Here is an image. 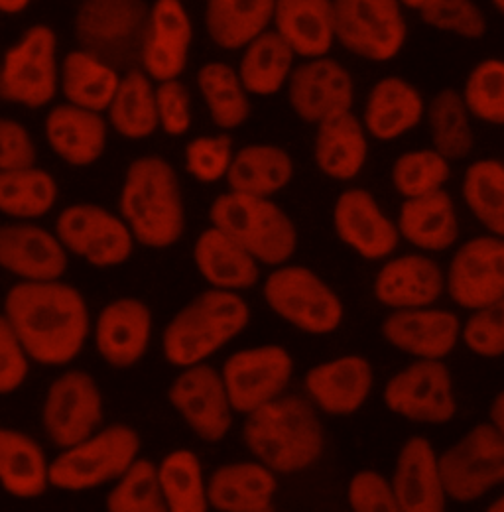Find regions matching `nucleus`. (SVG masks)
Instances as JSON below:
<instances>
[{"mask_svg": "<svg viewBox=\"0 0 504 512\" xmlns=\"http://www.w3.org/2000/svg\"><path fill=\"white\" fill-rule=\"evenodd\" d=\"M4 318L32 363L67 367L91 335V314L83 294L63 282H16L4 296Z\"/></svg>", "mask_w": 504, "mask_h": 512, "instance_id": "1", "label": "nucleus"}, {"mask_svg": "<svg viewBox=\"0 0 504 512\" xmlns=\"http://www.w3.org/2000/svg\"><path fill=\"white\" fill-rule=\"evenodd\" d=\"M119 215L138 245L154 251L174 247L186 233V205L174 166L156 154L132 160Z\"/></svg>", "mask_w": 504, "mask_h": 512, "instance_id": "2", "label": "nucleus"}, {"mask_svg": "<svg viewBox=\"0 0 504 512\" xmlns=\"http://www.w3.org/2000/svg\"><path fill=\"white\" fill-rule=\"evenodd\" d=\"M243 442L274 473H300L319 461L325 438L315 406L302 396H280L251 412Z\"/></svg>", "mask_w": 504, "mask_h": 512, "instance_id": "3", "label": "nucleus"}, {"mask_svg": "<svg viewBox=\"0 0 504 512\" xmlns=\"http://www.w3.org/2000/svg\"><path fill=\"white\" fill-rule=\"evenodd\" d=\"M249 321L251 308L241 294L209 288L189 300L164 327V359L178 369L205 363L239 337Z\"/></svg>", "mask_w": 504, "mask_h": 512, "instance_id": "4", "label": "nucleus"}, {"mask_svg": "<svg viewBox=\"0 0 504 512\" xmlns=\"http://www.w3.org/2000/svg\"><path fill=\"white\" fill-rule=\"evenodd\" d=\"M211 227L219 229L266 266H282L298 249L292 217L272 201L249 193H221L209 207Z\"/></svg>", "mask_w": 504, "mask_h": 512, "instance_id": "5", "label": "nucleus"}, {"mask_svg": "<svg viewBox=\"0 0 504 512\" xmlns=\"http://www.w3.org/2000/svg\"><path fill=\"white\" fill-rule=\"evenodd\" d=\"M140 434L126 424L99 428L85 440L60 449L50 461V487L65 493L113 485L140 457Z\"/></svg>", "mask_w": 504, "mask_h": 512, "instance_id": "6", "label": "nucleus"}, {"mask_svg": "<svg viewBox=\"0 0 504 512\" xmlns=\"http://www.w3.org/2000/svg\"><path fill=\"white\" fill-rule=\"evenodd\" d=\"M148 12L146 0H83L75 12V38L81 50L117 71L134 69L140 64Z\"/></svg>", "mask_w": 504, "mask_h": 512, "instance_id": "7", "label": "nucleus"}, {"mask_svg": "<svg viewBox=\"0 0 504 512\" xmlns=\"http://www.w3.org/2000/svg\"><path fill=\"white\" fill-rule=\"evenodd\" d=\"M268 308L292 327L310 335L339 329L345 308L335 290L308 266H276L262 286Z\"/></svg>", "mask_w": 504, "mask_h": 512, "instance_id": "8", "label": "nucleus"}, {"mask_svg": "<svg viewBox=\"0 0 504 512\" xmlns=\"http://www.w3.org/2000/svg\"><path fill=\"white\" fill-rule=\"evenodd\" d=\"M60 89L58 38L46 24L30 26L4 54L0 99L26 109L50 105Z\"/></svg>", "mask_w": 504, "mask_h": 512, "instance_id": "9", "label": "nucleus"}, {"mask_svg": "<svg viewBox=\"0 0 504 512\" xmlns=\"http://www.w3.org/2000/svg\"><path fill=\"white\" fill-rule=\"evenodd\" d=\"M333 26L335 44L373 64L394 60L408 40L400 0H333Z\"/></svg>", "mask_w": 504, "mask_h": 512, "instance_id": "10", "label": "nucleus"}, {"mask_svg": "<svg viewBox=\"0 0 504 512\" xmlns=\"http://www.w3.org/2000/svg\"><path fill=\"white\" fill-rule=\"evenodd\" d=\"M447 499L475 503L504 483V438L491 422L469 430L438 455Z\"/></svg>", "mask_w": 504, "mask_h": 512, "instance_id": "11", "label": "nucleus"}, {"mask_svg": "<svg viewBox=\"0 0 504 512\" xmlns=\"http://www.w3.org/2000/svg\"><path fill=\"white\" fill-rule=\"evenodd\" d=\"M105 416L103 394L93 375L67 369L58 375L44 394L42 428L56 448L65 449L95 434Z\"/></svg>", "mask_w": 504, "mask_h": 512, "instance_id": "12", "label": "nucleus"}, {"mask_svg": "<svg viewBox=\"0 0 504 512\" xmlns=\"http://www.w3.org/2000/svg\"><path fill=\"white\" fill-rule=\"evenodd\" d=\"M67 251L95 268H115L130 260L134 237L121 215L93 203L65 207L54 231Z\"/></svg>", "mask_w": 504, "mask_h": 512, "instance_id": "13", "label": "nucleus"}, {"mask_svg": "<svg viewBox=\"0 0 504 512\" xmlns=\"http://www.w3.org/2000/svg\"><path fill=\"white\" fill-rule=\"evenodd\" d=\"M292 373L294 359L284 347L260 345L233 353L221 369V379L233 412L249 416L280 398Z\"/></svg>", "mask_w": 504, "mask_h": 512, "instance_id": "14", "label": "nucleus"}, {"mask_svg": "<svg viewBox=\"0 0 504 512\" xmlns=\"http://www.w3.org/2000/svg\"><path fill=\"white\" fill-rule=\"evenodd\" d=\"M382 396L390 412L414 424L441 426L457 414L453 381L443 361H414L386 383Z\"/></svg>", "mask_w": 504, "mask_h": 512, "instance_id": "15", "label": "nucleus"}, {"mask_svg": "<svg viewBox=\"0 0 504 512\" xmlns=\"http://www.w3.org/2000/svg\"><path fill=\"white\" fill-rule=\"evenodd\" d=\"M168 402L189 430L207 444L225 440L233 426V406L221 371L207 363L180 369L168 388Z\"/></svg>", "mask_w": 504, "mask_h": 512, "instance_id": "16", "label": "nucleus"}, {"mask_svg": "<svg viewBox=\"0 0 504 512\" xmlns=\"http://www.w3.org/2000/svg\"><path fill=\"white\" fill-rule=\"evenodd\" d=\"M286 95L298 119L319 125L335 115L353 111L355 81L345 65L329 56H319L296 64Z\"/></svg>", "mask_w": 504, "mask_h": 512, "instance_id": "17", "label": "nucleus"}, {"mask_svg": "<svg viewBox=\"0 0 504 512\" xmlns=\"http://www.w3.org/2000/svg\"><path fill=\"white\" fill-rule=\"evenodd\" d=\"M445 292L469 312L504 298V239L483 235L463 243L449 262Z\"/></svg>", "mask_w": 504, "mask_h": 512, "instance_id": "18", "label": "nucleus"}, {"mask_svg": "<svg viewBox=\"0 0 504 512\" xmlns=\"http://www.w3.org/2000/svg\"><path fill=\"white\" fill-rule=\"evenodd\" d=\"M191 42L193 24L186 4L182 0H154L140 52L142 71L156 83L180 79L188 67Z\"/></svg>", "mask_w": 504, "mask_h": 512, "instance_id": "19", "label": "nucleus"}, {"mask_svg": "<svg viewBox=\"0 0 504 512\" xmlns=\"http://www.w3.org/2000/svg\"><path fill=\"white\" fill-rule=\"evenodd\" d=\"M331 219L337 239L365 260H384L400 243L396 223L382 211L377 197L363 188L339 193Z\"/></svg>", "mask_w": 504, "mask_h": 512, "instance_id": "20", "label": "nucleus"}, {"mask_svg": "<svg viewBox=\"0 0 504 512\" xmlns=\"http://www.w3.org/2000/svg\"><path fill=\"white\" fill-rule=\"evenodd\" d=\"M154 331L152 310L138 298L109 302L93 325V341L105 365L126 371L136 367L148 353Z\"/></svg>", "mask_w": 504, "mask_h": 512, "instance_id": "21", "label": "nucleus"}, {"mask_svg": "<svg viewBox=\"0 0 504 512\" xmlns=\"http://www.w3.org/2000/svg\"><path fill=\"white\" fill-rule=\"evenodd\" d=\"M69 255L56 233L32 221L0 225V268L18 282L62 280Z\"/></svg>", "mask_w": 504, "mask_h": 512, "instance_id": "22", "label": "nucleus"}, {"mask_svg": "<svg viewBox=\"0 0 504 512\" xmlns=\"http://www.w3.org/2000/svg\"><path fill=\"white\" fill-rule=\"evenodd\" d=\"M380 333L386 343L416 361H443L461 339V321L457 314L434 306L394 310L382 320Z\"/></svg>", "mask_w": 504, "mask_h": 512, "instance_id": "23", "label": "nucleus"}, {"mask_svg": "<svg viewBox=\"0 0 504 512\" xmlns=\"http://www.w3.org/2000/svg\"><path fill=\"white\" fill-rule=\"evenodd\" d=\"M375 371L363 355H341L312 367L304 379L310 402L329 416H351L369 400Z\"/></svg>", "mask_w": 504, "mask_h": 512, "instance_id": "24", "label": "nucleus"}, {"mask_svg": "<svg viewBox=\"0 0 504 512\" xmlns=\"http://www.w3.org/2000/svg\"><path fill=\"white\" fill-rule=\"evenodd\" d=\"M390 489L404 512H445L447 493L434 446L414 436L398 451Z\"/></svg>", "mask_w": 504, "mask_h": 512, "instance_id": "25", "label": "nucleus"}, {"mask_svg": "<svg viewBox=\"0 0 504 512\" xmlns=\"http://www.w3.org/2000/svg\"><path fill=\"white\" fill-rule=\"evenodd\" d=\"M445 292V274L426 255H402L384 262L373 282L378 304L394 310L434 306Z\"/></svg>", "mask_w": 504, "mask_h": 512, "instance_id": "26", "label": "nucleus"}, {"mask_svg": "<svg viewBox=\"0 0 504 512\" xmlns=\"http://www.w3.org/2000/svg\"><path fill=\"white\" fill-rule=\"evenodd\" d=\"M426 117L422 91L404 77L388 75L367 95L363 127L380 142H392L418 127Z\"/></svg>", "mask_w": 504, "mask_h": 512, "instance_id": "27", "label": "nucleus"}, {"mask_svg": "<svg viewBox=\"0 0 504 512\" xmlns=\"http://www.w3.org/2000/svg\"><path fill=\"white\" fill-rule=\"evenodd\" d=\"M367 158L369 134L353 111L315 125V166L325 178L351 182L363 172Z\"/></svg>", "mask_w": 504, "mask_h": 512, "instance_id": "28", "label": "nucleus"}, {"mask_svg": "<svg viewBox=\"0 0 504 512\" xmlns=\"http://www.w3.org/2000/svg\"><path fill=\"white\" fill-rule=\"evenodd\" d=\"M276 473L260 461H235L217 467L207 479L209 507L219 512H252L272 507Z\"/></svg>", "mask_w": 504, "mask_h": 512, "instance_id": "29", "label": "nucleus"}, {"mask_svg": "<svg viewBox=\"0 0 504 512\" xmlns=\"http://www.w3.org/2000/svg\"><path fill=\"white\" fill-rule=\"evenodd\" d=\"M272 30L302 60L329 56L335 46L333 0H274Z\"/></svg>", "mask_w": 504, "mask_h": 512, "instance_id": "30", "label": "nucleus"}, {"mask_svg": "<svg viewBox=\"0 0 504 512\" xmlns=\"http://www.w3.org/2000/svg\"><path fill=\"white\" fill-rule=\"evenodd\" d=\"M109 127L101 113L69 103L54 107L46 117V138L69 166H91L107 148Z\"/></svg>", "mask_w": 504, "mask_h": 512, "instance_id": "31", "label": "nucleus"}, {"mask_svg": "<svg viewBox=\"0 0 504 512\" xmlns=\"http://www.w3.org/2000/svg\"><path fill=\"white\" fill-rule=\"evenodd\" d=\"M400 239L426 253H443L459 237V219L451 195L440 192L404 199L398 221Z\"/></svg>", "mask_w": 504, "mask_h": 512, "instance_id": "32", "label": "nucleus"}, {"mask_svg": "<svg viewBox=\"0 0 504 512\" xmlns=\"http://www.w3.org/2000/svg\"><path fill=\"white\" fill-rule=\"evenodd\" d=\"M0 487L18 501L40 499L50 489V459L22 430L0 426Z\"/></svg>", "mask_w": 504, "mask_h": 512, "instance_id": "33", "label": "nucleus"}, {"mask_svg": "<svg viewBox=\"0 0 504 512\" xmlns=\"http://www.w3.org/2000/svg\"><path fill=\"white\" fill-rule=\"evenodd\" d=\"M193 262L203 280L217 290L237 292L256 286L260 264L241 245L215 227L205 229L193 245Z\"/></svg>", "mask_w": 504, "mask_h": 512, "instance_id": "34", "label": "nucleus"}, {"mask_svg": "<svg viewBox=\"0 0 504 512\" xmlns=\"http://www.w3.org/2000/svg\"><path fill=\"white\" fill-rule=\"evenodd\" d=\"M296 164L288 150L276 144H249L235 150L227 184L231 192L272 197L290 186Z\"/></svg>", "mask_w": 504, "mask_h": 512, "instance_id": "35", "label": "nucleus"}, {"mask_svg": "<svg viewBox=\"0 0 504 512\" xmlns=\"http://www.w3.org/2000/svg\"><path fill=\"white\" fill-rule=\"evenodd\" d=\"M274 0H207L205 30L215 46L227 52L245 50L272 28Z\"/></svg>", "mask_w": 504, "mask_h": 512, "instance_id": "36", "label": "nucleus"}, {"mask_svg": "<svg viewBox=\"0 0 504 512\" xmlns=\"http://www.w3.org/2000/svg\"><path fill=\"white\" fill-rule=\"evenodd\" d=\"M241 52L237 73L249 95L272 97L286 89L298 56L276 30H266Z\"/></svg>", "mask_w": 504, "mask_h": 512, "instance_id": "37", "label": "nucleus"}, {"mask_svg": "<svg viewBox=\"0 0 504 512\" xmlns=\"http://www.w3.org/2000/svg\"><path fill=\"white\" fill-rule=\"evenodd\" d=\"M121 75L85 50H73L60 67V87L69 105L105 113L115 97Z\"/></svg>", "mask_w": 504, "mask_h": 512, "instance_id": "38", "label": "nucleus"}, {"mask_svg": "<svg viewBox=\"0 0 504 512\" xmlns=\"http://www.w3.org/2000/svg\"><path fill=\"white\" fill-rule=\"evenodd\" d=\"M109 123L128 140H142L158 130L156 87L138 67L121 75L115 97L107 109Z\"/></svg>", "mask_w": 504, "mask_h": 512, "instance_id": "39", "label": "nucleus"}, {"mask_svg": "<svg viewBox=\"0 0 504 512\" xmlns=\"http://www.w3.org/2000/svg\"><path fill=\"white\" fill-rule=\"evenodd\" d=\"M197 87L211 121L221 130L243 127L251 117V95L235 67L207 62L197 71Z\"/></svg>", "mask_w": 504, "mask_h": 512, "instance_id": "40", "label": "nucleus"}, {"mask_svg": "<svg viewBox=\"0 0 504 512\" xmlns=\"http://www.w3.org/2000/svg\"><path fill=\"white\" fill-rule=\"evenodd\" d=\"M424 119L428 121L432 148L440 152L445 160H463L473 152V117L463 101L461 91L453 87L440 89L426 105Z\"/></svg>", "mask_w": 504, "mask_h": 512, "instance_id": "41", "label": "nucleus"}, {"mask_svg": "<svg viewBox=\"0 0 504 512\" xmlns=\"http://www.w3.org/2000/svg\"><path fill=\"white\" fill-rule=\"evenodd\" d=\"M156 467L168 512H209L207 479L195 451L174 449Z\"/></svg>", "mask_w": 504, "mask_h": 512, "instance_id": "42", "label": "nucleus"}, {"mask_svg": "<svg viewBox=\"0 0 504 512\" xmlns=\"http://www.w3.org/2000/svg\"><path fill=\"white\" fill-rule=\"evenodd\" d=\"M58 201V184L42 168L0 172V213L14 221L48 215Z\"/></svg>", "mask_w": 504, "mask_h": 512, "instance_id": "43", "label": "nucleus"}, {"mask_svg": "<svg viewBox=\"0 0 504 512\" xmlns=\"http://www.w3.org/2000/svg\"><path fill=\"white\" fill-rule=\"evenodd\" d=\"M461 195L473 217L489 231L504 239V162L481 158L463 176Z\"/></svg>", "mask_w": 504, "mask_h": 512, "instance_id": "44", "label": "nucleus"}, {"mask_svg": "<svg viewBox=\"0 0 504 512\" xmlns=\"http://www.w3.org/2000/svg\"><path fill=\"white\" fill-rule=\"evenodd\" d=\"M107 512H168L152 459L138 457L119 477L105 499Z\"/></svg>", "mask_w": 504, "mask_h": 512, "instance_id": "45", "label": "nucleus"}, {"mask_svg": "<svg viewBox=\"0 0 504 512\" xmlns=\"http://www.w3.org/2000/svg\"><path fill=\"white\" fill-rule=\"evenodd\" d=\"M451 176V162L434 148L402 152L390 170L394 190L404 199L445 190Z\"/></svg>", "mask_w": 504, "mask_h": 512, "instance_id": "46", "label": "nucleus"}, {"mask_svg": "<svg viewBox=\"0 0 504 512\" xmlns=\"http://www.w3.org/2000/svg\"><path fill=\"white\" fill-rule=\"evenodd\" d=\"M461 95L473 119L504 127L503 58H485L475 64L463 83Z\"/></svg>", "mask_w": 504, "mask_h": 512, "instance_id": "47", "label": "nucleus"}, {"mask_svg": "<svg viewBox=\"0 0 504 512\" xmlns=\"http://www.w3.org/2000/svg\"><path fill=\"white\" fill-rule=\"evenodd\" d=\"M420 16L430 28L463 40H481L489 30L487 16L475 0H436Z\"/></svg>", "mask_w": 504, "mask_h": 512, "instance_id": "48", "label": "nucleus"}, {"mask_svg": "<svg viewBox=\"0 0 504 512\" xmlns=\"http://www.w3.org/2000/svg\"><path fill=\"white\" fill-rule=\"evenodd\" d=\"M235 156L233 140L229 134L197 136L186 146V170L191 178L201 184H215L227 178Z\"/></svg>", "mask_w": 504, "mask_h": 512, "instance_id": "49", "label": "nucleus"}, {"mask_svg": "<svg viewBox=\"0 0 504 512\" xmlns=\"http://www.w3.org/2000/svg\"><path fill=\"white\" fill-rule=\"evenodd\" d=\"M461 339L477 357H504V298L475 310L461 325Z\"/></svg>", "mask_w": 504, "mask_h": 512, "instance_id": "50", "label": "nucleus"}, {"mask_svg": "<svg viewBox=\"0 0 504 512\" xmlns=\"http://www.w3.org/2000/svg\"><path fill=\"white\" fill-rule=\"evenodd\" d=\"M347 499L353 512H404L390 483L371 469H363L351 477Z\"/></svg>", "mask_w": 504, "mask_h": 512, "instance_id": "51", "label": "nucleus"}, {"mask_svg": "<svg viewBox=\"0 0 504 512\" xmlns=\"http://www.w3.org/2000/svg\"><path fill=\"white\" fill-rule=\"evenodd\" d=\"M158 128L170 136H184L191 127V97L180 79L156 85Z\"/></svg>", "mask_w": 504, "mask_h": 512, "instance_id": "52", "label": "nucleus"}, {"mask_svg": "<svg viewBox=\"0 0 504 512\" xmlns=\"http://www.w3.org/2000/svg\"><path fill=\"white\" fill-rule=\"evenodd\" d=\"M30 357L22 347L12 325L0 314V396L22 388L30 375Z\"/></svg>", "mask_w": 504, "mask_h": 512, "instance_id": "53", "label": "nucleus"}, {"mask_svg": "<svg viewBox=\"0 0 504 512\" xmlns=\"http://www.w3.org/2000/svg\"><path fill=\"white\" fill-rule=\"evenodd\" d=\"M36 166V144L28 128L14 119H0V172Z\"/></svg>", "mask_w": 504, "mask_h": 512, "instance_id": "54", "label": "nucleus"}, {"mask_svg": "<svg viewBox=\"0 0 504 512\" xmlns=\"http://www.w3.org/2000/svg\"><path fill=\"white\" fill-rule=\"evenodd\" d=\"M489 422L504 438V390H501L489 406Z\"/></svg>", "mask_w": 504, "mask_h": 512, "instance_id": "55", "label": "nucleus"}, {"mask_svg": "<svg viewBox=\"0 0 504 512\" xmlns=\"http://www.w3.org/2000/svg\"><path fill=\"white\" fill-rule=\"evenodd\" d=\"M32 0H0L2 14H20L30 6Z\"/></svg>", "mask_w": 504, "mask_h": 512, "instance_id": "56", "label": "nucleus"}, {"mask_svg": "<svg viewBox=\"0 0 504 512\" xmlns=\"http://www.w3.org/2000/svg\"><path fill=\"white\" fill-rule=\"evenodd\" d=\"M436 0H400V4L404 6V8H410V10H416L418 14L422 12V10H426L430 4H434Z\"/></svg>", "mask_w": 504, "mask_h": 512, "instance_id": "57", "label": "nucleus"}, {"mask_svg": "<svg viewBox=\"0 0 504 512\" xmlns=\"http://www.w3.org/2000/svg\"><path fill=\"white\" fill-rule=\"evenodd\" d=\"M485 512H504V493L501 497H497Z\"/></svg>", "mask_w": 504, "mask_h": 512, "instance_id": "58", "label": "nucleus"}, {"mask_svg": "<svg viewBox=\"0 0 504 512\" xmlns=\"http://www.w3.org/2000/svg\"><path fill=\"white\" fill-rule=\"evenodd\" d=\"M491 4H493V8H495L501 16H504V0H491Z\"/></svg>", "mask_w": 504, "mask_h": 512, "instance_id": "59", "label": "nucleus"}, {"mask_svg": "<svg viewBox=\"0 0 504 512\" xmlns=\"http://www.w3.org/2000/svg\"><path fill=\"white\" fill-rule=\"evenodd\" d=\"M252 512H274V509H272V507H268V509H262V511H252Z\"/></svg>", "mask_w": 504, "mask_h": 512, "instance_id": "60", "label": "nucleus"}, {"mask_svg": "<svg viewBox=\"0 0 504 512\" xmlns=\"http://www.w3.org/2000/svg\"><path fill=\"white\" fill-rule=\"evenodd\" d=\"M503 162H504V160H503Z\"/></svg>", "mask_w": 504, "mask_h": 512, "instance_id": "61", "label": "nucleus"}]
</instances>
